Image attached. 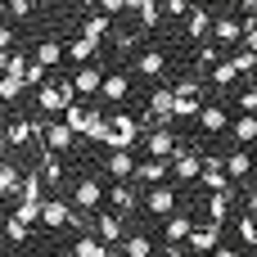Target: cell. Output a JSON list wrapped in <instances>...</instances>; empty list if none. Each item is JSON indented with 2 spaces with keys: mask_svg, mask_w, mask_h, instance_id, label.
<instances>
[{
  "mask_svg": "<svg viewBox=\"0 0 257 257\" xmlns=\"http://www.w3.org/2000/svg\"><path fill=\"white\" fill-rule=\"evenodd\" d=\"M172 172H176V185H194V181L203 176V154L181 149V154L172 158Z\"/></svg>",
  "mask_w": 257,
  "mask_h": 257,
  "instance_id": "30bf717a",
  "label": "cell"
},
{
  "mask_svg": "<svg viewBox=\"0 0 257 257\" xmlns=\"http://www.w3.org/2000/svg\"><path fill=\"white\" fill-rule=\"evenodd\" d=\"M226 167H230V181H244V176L253 172V158H248L244 149H230V154H226Z\"/></svg>",
  "mask_w": 257,
  "mask_h": 257,
  "instance_id": "4dcf8cb0",
  "label": "cell"
},
{
  "mask_svg": "<svg viewBox=\"0 0 257 257\" xmlns=\"http://www.w3.org/2000/svg\"><path fill=\"white\" fill-rule=\"evenodd\" d=\"M145 212L167 221V217L176 212V185H149V194H145Z\"/></svg>",
  "mask_w": 257,
  "mask_h": 257,
  "instance_id": "9c48e42d",
  "label": "cell"
},
{
  "mask_svg": "<svg viewBox=\"0 0 257 257\" xmlns=\"http://www.w3.org/2000/svg\"><path fill=\"white\" fill-rule=\"evenodd\" d=\"M149 117L154 122H176V86H158L149 95Z\"/></svg>",
  "mask_w": 257,
  "mask_h": 257,
  "instance_id": "4fadbf2b",
  "label": "cell"
},
{
  "mask_svg": "<svg viewBox=\"0 0 257 257\" xmlns=\"http://www.w3.org/2000/svg\"><path fill=\"white\" fill-rule=\"evenodd\" d=\"M27 63H32L27 54H9V63H5V72H14V77H23V81H27Z\"/></svg>",
  "mask_w": 257,
  "mask_h": 257,
  "instance_id": "ee69618b",
  "label": "cell"
},
{
  "mask_svg": "<svg viewBox=\"0 0 257 257\" xmlns=\"http://www.w3.org/2000/svg\"><path fill=\"white\" fill-rule=\"evenodd\" d=\"M104 167H108L113 181H136V158H131V149H108Z\"/></svg>",
  "mask_w": 257,
  "mask_h": 257,
  "instance_id": "e0dca14e",
  "label": "cell"
},
{
  "mask_svg": "<svg viewBox=\"0 0 257 257\" xmlns=\"http://www.w3.org/2000/svg\"><path fill=\"white\" fill-rule=\"evenodd\" d=\"M9 14L14 18H32V0H9Z\"/></svg>",
  "mask_w": 257,
  "mask_h": 257,
  "instance_id": "7dc6e473",
  "label": "cell"
},
{
  "mask_svg": "<svg viewBox=\"0 0 257 257\" xmlns=\"http://www.w3.org/2000/svg\"><path fill=\"white\" fill-rule=\"evenodd\" d=\"M108 18H113V14H104V9H99V14H90V18L81 23V32H90L95 41H104V36L113 32V23H108Z\"/></svg>",
  "mask_w": 257,
  "mask_h": 257,
  "instance_id": "8d00e7d4",
  "label": "cell"
},
{
  "mask_svg": "<svg viewBox=\"0 0 257 257\" xmlns=\"http://www.w3.org/2000/svg\"><path fill=\"white\" fill-rule=\"evenodd\" d=\"M72 81H77L81 95H99V86H104V68H99V63H81Z\"/></svg>",
  "mask_w": 257,
  "mask_h": 257,
  "instance_id": "d4e9b609",
  "label": "cell"
},
{
  "mask_svg": "<svg viewBox=\"0 0 257 257\" xmlns=\"http://www.w3.org/2000/svg\"><path fill=\"white\" fill-rule=\"evenodd\" d=\"M68 217H72V208H68V199H45V208H41V226H50V230H59V226H68Z\"/></svg>",
  "mask_w": 257,
  "mask_h": 257,
  "instance_id": "484cf974",
  "label": "cell"
},
{
  "mask_svg": "<svg viewBox=\"0 0 257 257\" xmlns=\"http://www.w3.org/2000/svg\"><path fill=\"white\" fill-rule=\"evenodd\" d=\"M208 32H212V9L190 5V14H185V36H190V41H203Z\"/></svg>",
  "mask_w": 257,
  "mask_h": 257,
  "instance_id": "d6986e66",
  "label": "cell"
},
{
  "mask_svg": "<svg viewBox=\"0 0 257 257\" xmlns=\"http://www.w3.org/2000/svg\"><path fill=\"white\" fill-rule=\"evenodd\" d=\"M230 131H235V140H239V145H253V140H257V113L235 117V126H230Z\"/></svg>",
  "mask_w": 257,
  "mask_h": 257,
  "instance_id": "e575fe53",
  "label": "cell"
},
{
  "mask_svg": "<svg viewBox=\"0 0 257 257\" xmlns=\"http://www.w3.org/2000/svg\"><path fill=\"white\" fill-rule=\"evenodd\" d=\"M104 248H108V244H104L99 235H81V239L72 244V257H104Z\"/></svg>",
  "mask_w": 257,
  "mask_h": 257,
  "instance_id": "d590c367",
  "label": "cell"
},
{
  "mask_svg": "<svg viewBox=\"0 0 257 257\" xmlns=\"http://www.w3.org/2000/svg\"><path fill=\"white\" fill-rule=\"evenodd\" d=\"M203 108V81H176V117H199Z\"/></svg>",
  "mask_w": 257,
  "mask_h": 257,
  "instance_id": "5b68a950",
  "label": "cell"
},
{
  "mask_svg": "<svg viewBox=\"0 0 257 257\" xmlns=\"http://www.w3.org/2000/svg\"><path fill=\"white\" fill-rule=\"evenodd\" d=\"M77 5H99V0H77Z\"/></svg>",
  "mask_w": 257,
  "mask_h": 257,
  "instance_id": "9f6ffc18",
  "label": "cell"
},
{
  "mask_svg": "<svg viewBox=\"0 0 257 257\" xmlns=\"http://www.w3.org/2000/svg\"><path fill=\"white\" fill-rule=\"evenodd\" d=\"M167 68H172V59H167V50H158V45L136 54V72H140L145 81H163V77H167Z\"/></svg>",
  "mask_w": 257,
  "mask_h": 257,
  "instance_id": "277c9868",
  "label": "cell"
},
{
  "mask_svg": "<svg viewBox=\"0 0 257 257\" xmlns=\"http://www.w3.org/2000/svg\"><path fill=\"white\" fill-rule=\"evenodd\" d=\"M145 154H149V158H176V154H181L172 122H158L154 131H145Z\"/></svg>",
  "mask_w": 257,
  "mask_h": 257,
  "instance_id": "3957f363",
  "label": "cell"
},
{
  "mask_svg": "<svg viewBox=\"0 0 257 257\" xmlns=\"http://www.w3.org/2000/svg\"><path fill=\"white\" fill-rule=\"evenodd\" d=\"M235 5H239V9H257V0H235Z\"/></svg>",
  "mask_w": 257,
  "mask_h": 257,
  "instance_id": "f5cc1de1",
  "label": "cell"
},
{
  "mask_svg": "<svg viewBox=\"0 0 257 257\" xmlns=\"http://www.w3.org/2000/svg\"><path fill=\"white\" fill-rule=\"evenodd\" d=\"M244 45H248V50H257V9H248V14H244Z\"/></svg>",
  "mask_w": 257,
  "mask_h": 257,
  "instance_id": "60d3db41",
  "label": "cell"
},
{
  "mask_svg": "<svg viewBox=\"0 0 257 257\" xmlns=\"http://www.w3.org/2000/svg\"><path fill=\"white\" fill-rule=\"evenodd\" d=\"M99 45H104V41H95L90 32H81V36L68 41V59H72V63H95V59H99Z\"/></svg>",
  "mask_w": 257,
  "mask_h": 257,
  "instance_id": "2e32d148",
  "label": "cell"
},
{
  "mask_svg": "<svg viewBox=\"0 0 257 257\" xmlns=\"http://www.w3.org/2000/svg\"><path fill=\"white\" fill-rule=\"evenodd\" d=\"M167 172H172V158H145V163H136V181L140 185H163Z\"/></svg>",
  "mask_w": 257,
  "mask_h": 257,
  "instance_id": "44dd1931",
  "label": "cell"
},
{
  "mask_svg": "<svg viewBox=\"0 0 257 257\" xmlns=\"http://www.w3.org/2000/svg\"><path fill=\"white\" fill-rule=\"evenodd\" d=\"M104 199H108V190H104L95 176H81V181L72 185V208H81V212H95Z\"/></svg>",
  "mask_w": 257,
  "mask_h": 257,
  "instance_id": "8992f818",
  "label": "cell"
},
{
  "mask_svg": "<svg viewBox=\"0 0 257 257\" xmlns=\"http://www.w3.org/2000/svg\"><path fill=\"white\" fill-rule=\"evenodd\" d=\"M122 257H154V239L149 235H126L122 239Z\"/></svg>",
  "mask_w": 257,
  "mask_h": 257,
  "instance_id": "f546056e",
  "label": "cell"
},
{
  "mask_svg": "<svg viewBox=\"0 0 257 257\" xmlns=\"http://www.w3.org/2000/svg\"><path fill=\"white\" fill-rule=\"evenodd\" d=\"M253 81H257V77H253Z\"/></svg>",
  "mask_w": 257,
  "mask_h": 257,
  "instance_id": "680465c9",
  "label": "cell"
},
{
  "mask_svg": "<svg viewBox=\"0 0 257 257\" xmlns=\"http://www.w3.org/2000/svg\"><path fill=\"white\" fill-rule=\"evenodd\" d=\"M108 208H113V212H122V217H131V212L140 208V194H136L126 181H113V185H108Z\"/></svg>",
  "mask_w": 257,
  "mask_h": 257,
  "instance_id": "9a60e30c",
  "label": "cell"
},
{
  "mask_svg": "<svg viewBox=\"0 0 257 257\" xmlns=\"http://www.w3.org/2000/svg\"><path fill=\"white\" fill-rule=\"evenodd\" d=\"M122 226H126V217H122V212H99V217H90V230H95L104 244H122V239H126V230H122Z\"/></svg>",
  "mask_w": 257,
  "mask_h": 257,
  "instance_id": "7c38bea8",
  "label": "cell"
},
{
  "mask_svg": "<svg viewBox=\"0 0 257 257\" xmlns=\"http://www.w3.org/2000/svg\"><path fill=\"white\" fill-rule=\"evenodd\" d=\"M239 108H244V113H257V81H248V86L239 90Z\"/></svg>",
  "mask_w": 257,
  "mask_h": 257,
  "instance_id": "b9f144b4",
  "label": "cell"
},
{
  "mask_svg": "<svg viewBox=\"0 0 257 257\" xmlns=\"http://www.w3.org/2000/svg\"><path fill=\"white\" fill-rule=\"evenodd\" d=\"M126 95H131V77H126V72H108V77H104V86H99V99L122 104Z\"/></svg>",
  "mask_w": 257,
  "mask_h": 257,
  "instance_id": "7402d4cb",
  "label": "cell"
},
{
  "mask_svg": "<svg viewBox=\"0 0 257 257\" xmlns=\"http://www.w3.org/2000/svg\"><path fill=\"white\" fill-rule=\"evenodd\" d=\"M63 154H41V176H45V185H63V163H59Z\"/></svg>",
  "mask_w": 257,
  "mask_h": 257,
  "instance_id": "f1b7e54d",
  "label": "cell"
},
{
  "mask_svg": "<svg viewBox=\"0 0 257 257\" xmlns=\"http://www.w3.org/2000/svg\"><path fill=\"white\" fill-rule=\"evenodd\" d=\"M239 77H244V72L235 68V59H217V63H212V86H235Z\"/></svg>",
  "mask_w": 257,
  "mask_h": 257,
  "instance_id": "83f0119b",
  "label": "cell"
},
{
  "mask_svg": "<svg viewBox=\"0 0 257 257\" xmlns=\"http://www.w3.org/2000/svg\"><path fill=\"white\" fill-rule=\"evenodd\" d=\"M5 9H9V0H0V14H5Z\"/></svg>",
  "mask_w": 257,
  "mask_h": 257,
  "instance_id": "11a10c76",
  "label": "cell"
},
{
  "mask_svg": "<svg viewBox=\"0 0 257 257\" xmlns=\"http://www.w3.org/2000/svg\"><path fill=\"white\" fill-rule=\"evenodd\" d=\"M212 41L217 45H244V18H235V14L212 18Z\"/></svg>",
  "mask_w": 257,
  "mask_h": 257,
  "instance_id": "5bb4252c",
  "label": "cell"
},
{
  "mask_svg": "<svg viewBox=\"0 0 257 257\" xmlns=\"http://www.w3.org/2000/svg\"><path fill=\"white\" fill-rule=\"evenodd\" d=\"M203 190H230L235 181H230V167H226V154H212V158H203Z\"/></svg>",
  "mask_w": 257,
  "mask_h": 257,
  "instance_id": "8fae6325",
  "label": "cell"
},
{
  "mask_svg": "<svg viewBox=\"0 0 257 257\" xmlns=\"http://www.w3.org/2000/svg\"><path fill=\"white\" fill-rule=\"evenodd\" d=\"M230 59H235V68H239L244 77H257V50H248V45H244V50H235Z\"/></svg>",
  "mask_w": 257,
  "mask_h": 257,
  "instance_id": "ab89813d",
  "label": "cell"
},
{
  "mask_svg": "<svg viewBox=\"0 0 257 257\" xmlns=\"http://www.w3.org/2000/svg\"><path fill=\"white\" fill-rule=\"evenodd\" d=\"M18 185H23L18 167L14 163H0V194H18Z\"/></svg>",
  "mask_w": 257,
  "mask_h": 257,
  "instance_id": "f35d334b",
  "label": "cell"
},
{
  "mask_svg": "<svg viewBox=\"0 0 257 257\" xmlns=\"http://www.w3.org/2000/svg\"><path fill=\"white\" fill-rule=\"evenodd\" d=\"M81 90H77V81L68 77V81H45V86H36V104H41V113H63L72 99H77Z\"/></svg>",
  "mask_w": 257,
  "mask_h": 257,
  "instance_id": "6da1fadb",
  "label": "cell"
},
{
  "mask_svg": "<svg viewBox=\"0 0 257 257\" xmlns=\"http://www.w3.org/2000/svg\"><path fill=\"white\" fill-rule=\"evenodd\" d=\"M230 212V190H212L208 194V221H226Z\"/></svg>",
  "mask_w": 257,
  "mask_h": 257,
  "instance_id": "1f68e13d",
  "label": "cell"
},
{
  "mask_svg": "<svg viewBox=\"0 0 257 257\" xmlns=\"http://www.w3.org/2000/svg\"><path fill=\"white\" fill-rule=\"evenodd\" d=\"M235 230H239V244H244V248H257V217L253 212H244Z\"/></svg>",
  "mask_w": 257,
  "mask_h": 257,
  "instance_id": "74e56055",
  "label": "cell"
},
{
  "mask_svg": "<svg viewBox=\"0 0 257 257\" xmlns=\"http://www.w3.org/2000/svg\"><path fill=\"white\" fill-rule=\"evenodd\" d=\"M136 140H140V122H136L131 113H113V117H108V140H104V145H108V149H131Z\"/></svg>",
  "mask_w": 257,
  "mask_h": 257,
  "instance_id": "7a4b0ae2",
  "label": "cell"
},
{
  "mask_svg": "<svg viewBox=\"0 0 257 257\" xmlns=\"http://www.w3.org/2000/svg\"><path fill=\"white\" fill-rule=\"evenodd\" d=\"M9 45H14V27H5V23H0V50H9Z\"/></svg>",
  "mask_w": 257,
  "mask_h": 257,
  "instance_id": "f907efd6",
  "label": "cell"
},
{
  "mask_svg": "<svg viewBox=\"0 0 257 257\" xmlns=\"http://www.w3.org/2000/svg\"><path fill=\"white\" fill-rule=\"evenodd\" d=\"M194 122H199V131H208V136H221V131L230 126V117H226V108H221V104H203Z\"/></svg>",
  "mask_w": 257,
  "mask_h": 257,
  "instance_id": "ffe728a7",
  "label": "cell"
},
{
  "mask_svg": "<svg viewBox=\"0 0 257 257\" xmlns=\"http://www.w3.org/2000/svg\"><path fill=\"white\" fill-rule=\"evenodd\" d=\"M45 77H50V68L32 59V63H27V86H45Z\"/></svg>",
  "mask_w": 257,
  "mask_h": 257,
  "instance_id": "f6af8a7d",
  "label": "cell"
},
{
  "mask_svg": "<svg viewBox=\"0 0 257 257\" xmlns=\"http://www.w3.org/2000/svg\"><path fill=\"white\" fill-rule=\"evenodd\" d=\"M190 230H194V221H190L185 212H172V217L163 221V239H167L172 248H176V244H185V239H190Z\"/></svg>",
  "mask_w": 257,
  "mask_h": 257,
  "instance_id": "603a6c76",
  "label": "cell"
},
{
  "mask_svg": "<svg viewBox=\"0 0 257 257\" xmlns=\"http://www.w3.org/2000/svg\"><path fill=\"white\" fill-rule=\"evenodd\" d=\"M185 257H208V253H194V248H190V253H185Z\"/></svg>",
  "mask_w": 257,
  "mask_h": 257,
  "instance_id": "db71d44e",
  "label": "cell"
},
{
  "mask_svg": "<svg viewBox=\"0 0 257 257\" xmlns=\"http://www.w3.org/2000/svg\"><path fill=\"white\" fill-rule=\"evenodd\" d=\"M41 145H45L50 154H68V149L77 145V131H72L63 117H54V122H45V136H41Z\"/></svg>",
  "mask_w": 257,
  "mask_h": 257,
  "instance_id": "ba28073f",
  "label": "cell"
},
{
  "mask_svg": "<svg viewBox=\"0 0 257 257\" xmlns=\"http://www.w3.org/2000/svg\"><path fill=\"white\" fill-rule=\"evenodd\" d=\"M126 14H136V18H140V27H145V32H154V27H158V18H163V5H158V0H126Z\"/></svg>",
  "mask_w": 257,
  "mask_h": 257,
  "instance_id": "cb8c5ba5",
  "label": "cell"
},
{
  "mask_svg": "<svg viewBox=\"0 0 257 257\" xmlns=\"http://www.w3.org/2000/svg\"><path fill=\"white\" fill-rule=\"evenodd\" d=\"M190 5H194V0H163V9H167L172 18H181V14H190Z\"/></svg>",
  "mask_w": 257,
  "mask_h": 257,
  "instance_id": "bcb514c9",
  "label": "cell"
},
{
  "mask_svg": "<svg viewBox=\"0 0 257 257\" xmlns=\"http://www.w3.org/2000/svg\"><path fill=\"white\" fill-rule=\"evenodd\" d=\"M41 136H45V122H32V117H14L5 126V145H14V149H23V145H32Z\"/></svg>",
  "mask_w": 257,
  "mask_h": 257,
  "instance_id": "52a82bcc",
  "label": "cell"
},
{
  "mask_svg": "<svg viewBox=\"0 0 257 257\" xmlns=\"http://www.w3.org/2000/svg\"><path fill=\"white\" fill-rule=\"evenodd\" d=\"M104 257H108V253H104Z\"/></svg>",
  "mask_w": 257,
  "mask_h": 257,
  "instance_id": "91938a15",
  "label": "cell"
},
{
  "mask_svg": "<svg viewBox=\"0 0 257 257\" xmlns=\"http://www.w3.org/2000/svg\"><path fill=\"white\" fill-rule=\"evenodd\" d=\"M95 9H104V14H122V9H126V0H99Z\"/></svg>",
  "mask_w": 257,
  "mask_h": 257,
  "instance_id": "c3c4849f",
  "label": "cell"
},
{
  "mask_svg": "<svg viewBox=\"0 0 257 257\" xmlns=\"http://www.w3.org/2000/svg\"><path fill=\"white\" fill-rule=\"evenodd\" d=\"M208 257H239V253H235V248H226V244H217V248H212Z\"/></svg>",
  "mask_w": 257,
  "mask_h": 257,
  "instance_id": "816d5d0a",
  "label": "cell"
},
{
  "mask_svg": "<svg viewBox=\"0 0 257 257\" xmlns=\"http://www.w3.org/2000/svg\"><path fill=\"white\" fill-rule=\"evenodd\" d=\"M27 235H32V221L14 212V217L5 221V239H9V244H27Z\"/></svg>",
  "mask_w": 257,
  "mask_h": 257,
  "instance_id": "d6a6232c",
  "label": "cell"
},
{
  "mask_svg": "<svg viewBox=\"0 0 257 257\" xmlns=\"http://www.w3.org/2000/svg\"><path fill=\"white\" fill-rule=\"evenodd\" d=\"M244 194H248V199H244V212H253V217H257V185H253V190H244Z\"/></svg>",
  "mask_w": 257,
  "mask_h": 257,
  "instance_id": "681fc988",
  "label": "cell"
},
{
  "mask_svg": "<svg viewBox=\"0 0 257 257\" xmlns=\"http://www.w3.org/2000/svg\"><path fill=\"white\" fill-rule=\"evenodd\" d=\"M217 59H221V45H217V41H208V45L199 50V68H212Z\"/></svg>",
  "mask_w": 257,
  "mask_h": 257,
  "instance_id": "7bdbcfd3",
  "label": "cell"
},
{
  "mask_svg": "<svg viewBox=\"0 0 257 257\" xmlns=\"http://www.w3.org/2000/svg\"><path fill=\"white\" fill-rule=\"evenodd\" d=\"M185 244H190L194 253H212V248L221 244V221H208V226H194Z\"/></svg>",
  "mask_w": 257,
  "mask_h": 257,
  "instance_id": "ac0fdd59",
  "label": "cell"
},
{
  "mask_svg": "<svg viewBox=\"0 0 257 257\" xmlns=\"http://www.w3.org/2000/svg\"><path fill=\"white\" fill-rule=\"evenodd\" d=\"M50 5H68V0H50Z\"/></svg>",
  "mask_w": 257,
  "mask_h": 257,
  "instance_id": "6f0895ef",
  "label": "cell"
},
{
  "mask_svg": "<svg viewBox=\"0 0 257 257\" xmlns=\"http://www.w3.org/2000/svg\"><path fill=\"white\" fill-rule=\"evenodd\" d=\"M23 90H27V81H23V77H14V72H0V104H14Z\"/></svg>",
  "mask_w": 257,
  "mask_h": 257,
  "instance_id": "836d02e7",
  "label": "cell"
},
{
  "mask_svg": "<svg viewBox=\"0 0 257 257\" xmlns=\"http://www.w3.org/2000/svg\"><path fill=\"white\" fill-rule=\"evenodd\" d=\"M36 63H45V68H59V63H63V45H59L54 36H45V41L36 45Z\"/></svg>",
  "mask_w": 257,
  "mask_h": 257,
  "instance_id": "4316f807",
  "label": "cell"
}]
</instances>
